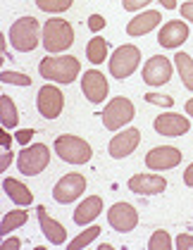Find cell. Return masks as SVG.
<instances>
[{"label":"cell","instance_id":"1","mask_svg":"<svg viewBox=\"0 0 193 250\" xmlns=\"http://www.w3.org/2000/svg\"><path fill=\"white\" fill-rule=\"evenodd\" d=\"M39 72L43 79H50L58 83H72L81 72V64L72 55H48L39 62Z\"/></svg>","mask_w":193,"mask_h":250},{"label":"cell","instance_id":"2","mask_svg":"<svg viewBox=\"0 0 193 250\" xmlns=\"http://www.w3.org/2000/svg\"><path fill=\"white\" fill-rule=\"evenodd\" d=\"M43 48L45 53H64L67 48H72L74 43V29L69 26V21L60 20V17H53V20L45 21L43 26Z\"/></svg>","mask_w":193,"mask_h":250},{"label":"cell","instance_id":"3","mask_svg":"<svg viewBox=\"0 0 193 250\" xmlns=\"http://www.w3.org/2000/svg\"><path fill=\"white\" fill-rule=\"evenodd\" d=\"M39 36H43V31L34 17H20L10 26V43L20 53H31L41 43Z\"/></svg>","mask_w":193,"mask_h":250},{"label":"cell","instance_id":"4","mask_svg":"<svg viewBox=\"0 0 193 250\" xmlns=\"http://www.w3.org/2000/svg\"><path fill=\"white\" fill-rule=\"evenodd\" d=\"M55 153L60 155V160H64L69 165H84V162L91 160L93 150H91V146L84 138L64 134L55 138Z\"/></svg>","mask_w":193,"mask_h":250},{"label":"cell","instance_id":"5","mask_svg":"<svg viewBox=\"0 0 193 250\" xmlns=\"http://www.w3.org/2000/svg\"><path fill=\"white\" fill-rule=\"evenodd\" d=\"M136 110H134V103L129 98H112L105 110H103V126L110 129V131H119L124 124H129L134 119Z\"/></svg>","mask_w":193,"mask_h":250},{"label":"cell","instance_id":"6","mask_svg":"<svg viewBox=\"0 0 193 250\" xmlns=\"http://www.w3.org/2000/svg\"><path fill=\"white\" fill-rule=\"evenodd\" d=\"M50 162V148L45 143H34L29 148H24L17 157V167H20L21 174L26 176H36L41 174Z\"/></svg>","mask_w":193,"mask_h":250},{"label":"cell","instance_id":"7","mask_svg":"<svg viewBox=\"0 0 193 250\" xmlns=\"http://www.w3.org/2000/svg\"><path fill=\"white\" fill-rule=\"evenodd\" d=\"M138 64H141V50L136 45H119L110 58V74L122 81L131 77Z\"/></svg>","mask_w":193,"mask_h":250},{"label":"cell","instance_id":"8","mask_svg":"<svg viewBox=\"0 0 193 250\" xmlns=\"http://www.w3.org/2000/svg\"><path fill=\"white\" fill-rule=\"evenodd\" d=\"M84 191H86V179H84V174L72 172V174H64L58 184H55L53 198H55L58 203H62V205H67V203H74Z\"/></svg>","mask_w":193,"mask_h":250},{"label":"cell","instance_id":"9","mask_svg":"<svg viewBox=\"0 0 193 250\" xmlns=\"http://www.w3.org/2000/svg\"><path fill=\"white\" fill-rule=\"evenodd\" d=\"M36 107L39 112L45 119H55L60 117L62 107H64V96L58 86H43L39 91V98H36Z\"/></svg>","mask_w":193,"mask_h":250},{"label":"cell","instance_id":"10","mask_svg":"<svg viewBox=\"0 0 193 250\" xmlns=\"http://www.w3.org/2000/svg\"><path fill=\"white\" fill-rule=\"evenodd\" d=\"M107 222H110V227L115 231H122V233H127V231H134L136 224H138V212L134 210V205H129V203H115L110 212H107Z\"/></svg>","mask_w":193,"mask_h":250},{"label":"cell","instance_id":"11","mask_svg":"<svg viewBox=\"0 0 193 250\" xmlns=\"http://www.w3.org/2000/svg\"><path fill=\"white\" fill-rule=\"evenodd\" d=\"M172 79V62L165 55H153L143 67V81L150 86H162Z\"/></svg>","mask_w":193,"mask_h":250},{"label":"cell","instance_id":"12","mask_svg":"<svg viewBox=\"0 0 193 250\" xmlns=\"http://www.w3.org/2000/svg\"><path fill=\"white\" fill-rule=\"evenodd\" d=\"M81 91H84V96L88 98L91 103L98 105V103H103L107 98L110 86H107V79L103 77V72L88 69V72H84V79H81Z\"/></svg>","mask_w":193,"mask_h":250},{"label":"cell","instance_id":"13","mask_svg":"<svg viewBox=\"0 0 193 250\" xmlns=\"http://www.w3.org/2000/svg\"><path fill=\"white\" fill-rule=\"evenodd\" d=\"M155 131L160 136H167V138H179V136H184L189 131V119L181 115H176V112H165V115L155 117L153 122Z\"/></svg>","mask_w":193,"mask_h":250},{"label":"cell","instance_id":"14","mask_svg":"<svg viewBox=\"0 0 193 250\" xmlns=\"http://www.w3.org/2000/svg\"><path fill=\"white\" fill-rule=\"evenodd\" d=\"M181 150H176L172 146H160V148H153L150 153L146 155V165L150 169H157V172H165V169H174L179 162H181Z\"/></svg>","mask_w":193,"mask_h":250},{"label":"cell","instance_id":"15","mask_svg":"<svg viewBox=\"0 0 193 250\" xmlns=\"http://www.w3.org/2000/svg\"><path fill=\"white\" fill-rule=\"evenodd\" d=\"M138 141H141V131H138V129H124L122 134L112 136L107 150H110V155H112L115 160H122V157H129V155L134 153Z\"/></svg>","mask_w":193,"mask_h":250},{"label":"cell","instance_id":"16","mask_svg":"<svg viewBox=\"0 0 193 250\" xmlns=\"http://www.w3.org/2000/svg\"><path fill=\"white\" fill-rule=\"evenodd\" d=\"M165 188H167V181L165 176H157V174H136L129 179V191L138 195H157Z\"/></svg>","mask_w":193,"mask_h":250},{"label":"cell","instance_id":"17","mask_svg":"<svg viewBox=\"0 0 193 250\" xmlns=\"http://www.w3.org/2000/svg\"><path fill=\"white\" fill-rule=\"evenodd\" d=\"M186 39H189V26H186L184 21L172 20L160 29L157 43H160L162 48H179L181 43H186Z\"/></svg>","mask_w":193,"mask_h":250},{"label":"cell","instance_id":"18","mask_svg":"<svg viewBox=\"0 0 193 250\" xmlns=\"http://www.w3.org/2000/svg\"><path fill=\"white\" fill-rule=\"evenodd\" d=\"M36 214H39V224H41V231L45 233V238H48L53 246H62V243L67 241V229H64L60 222H55L43 205L36 210Z\"/></svg>","mask_w":193,"mask_h":250},{"label":"cell","instance_id":"19","mask_svg":"<svg viewBox=\"0 0 193 250\" xmlns=\"http://www.w3.org/2000/svg\"><path fill=\"white\" fill-rule=\"evenodd\" d=\"M160 21H162V17H160V12H157V10L141 12L138 17H134V20L127 24V34H129V36H143V34L153 31Z\"/></svg>","mask_w":193,"mask_h":250},{"label":"cell","instance_id":"20","mask_svg":"<svg viewBox=\"0 0 193 250\" xmlns=\"http://www.w3.org/2000/svg\"><path fill=\"white\" fill-rule=\"evenodd\" d=\"M100 212H103V198L91 195V198H86V200L79 205L77 210H74V222H77L79 227H84V224H91V222L96 219Z\"/></svg>","mask_w":193,"mask_h":250},{"label":"cell","instance_id":"21","mask_svg":"<svg viewBox=\"0 0 193 250\" xmlns=\"http://www.w3.org/2000/svg\"><path fill=\"white\" fill-rule=\"evenodd\" d=\"M2 191L7 193V198L15 205H31V200H34V193L29 191L21 181H17V179H5L2 181Z\"/></svg>","mask_w":193,"mask_h":250},{"label":"cell","instance_id":"22","mask_svg":"<svg viewBox=\"0 0 193 250\" xmlns=\"http://www.w3.org/2000/svg\"><path fill=\"white\" fill-rule=\"evenodd\" d=\"M20 122V115H17V107L12 103L10 96H0V124L2 129H15Z\"/></svg>","mask_w":193,"mask_h":250},{"label":"cell","instance_id":"23","mask_svg":"<svg viewBox=\"0 0 193 250\" xmlns=\"http://www.w3.org/2000/svg\"><path fill=\"white\" fill-rule=\"evenodd\" d=\"M174 64L179 69V79L184 81V86L193 91V60L189 53H176L174 55Z\"/></svg>","mask_w":193,"mask_h":250},{"label":"cell","instance_id":"24","mask_svg":"<svg viewBox=\"0 0 193 250\" xmlns=\"http://www.w3.org/2000/svg\"><path fill=\"white\" fill-rule=\"evenodd\" d=\"M107 50H110L107 41H103L100 36L91 39L88 45H86V55H88V60H91L93 64H100L103 60H107Z\"/></svg>","mask_w":193,"mask_h":250},{"label":"cell","instance_id":"25","mask_svg":"<svg viewBox=\"0 0 193 250\" xmlns=\"http://www.w3.org/2000/svg\"><path fill=\"white\" fill-rule=\"evenodd\" d=\"M26 219H29V214L24 210H12V212H7L5 217H2V222H0V233H10V231H15V229H20L21 224H26Z\"/></svg>","mask_w":193,"mask_h":250},{"label":"cell","instance_id":"26","mask_svg":"<svg viewBox=\"0 0 193 250\" xmlns=\"http://www.w3.org/2000/svg\"><path fill=\"white\" fill-rule=\"evenodd\" d=\"M100 231H103L100 227H88L86 231H81V233H79L74 241H69V243H67V248H69V250L86 248V246H88V243H91L93 238H98V233H100Z\"/></svg>","mask_w":193,"mask_h":250},{"label":"cell","instance_id":"27","mask_svg":"<svg viewBox=\"0 0 193 250\" xmlns=\"http://www.w3.org/2000/svg\"><path fill=\"white\" fill-rule=\"evenodd\" d=\"M172 248V238H170V233L162 229H157L150 236V241H148V250H170Z\"/></svg>","mask_w":193,"mask_h":250},{"label":"cell","instance_id":"28","mask_svg":"<svg viewBox=\"0 0 193 250\" xmlns=\"http://www.w3.org/2000/svg\"><path fill=\"white\" fill-rule=\"evenodd\" d=\"M72 2L74 0H36V5H39V10L43 12H64V10H69L72 7Z\"/></svg>","mask_w":193,"mask_h":250},{"label":"cell","instance_id":"29","mask_svg":"<svg viewBox=\"0 0 193 250\" xmlns=\"http://www.w3.org/2000/svg\"><path fill=\"white\" fill-rule=\"evenodd\" d=\"M2 83H15V86H31V77L29 74H20V72H2L0 74Z\"/></svg>","mask_w":193,"mask_h":250},{"label":"cell","instance_id":"30","mask_svg":"<svg viewBox=\"0 0 193 250\" xmlns=\"http://www.w3.org/2000/svg\"><path fill=\"white\" fill-rule=\"evenodd\" d=\"M143 98H146L148 103H153V105H160V107H172V105H174V98L160 96V93H146Z\"/></svg>","mask_w":193,"mask_h":250},{"label":"cell","instance_id":"31","mask_svg":"<svg viewBox=\"0 0 193 250\" xmlns=\"http://www.w3.org/2000/svg\"><path fill=\"white\" fill-rule=\"evenodd\" d=\"M148 2H155V0H124V10H129V12H136V10L146 7Z\"/></svg>","mask_w":193,"mask_h":250},{"label":"cell","instance_id":"32","mask_svg":"<svg viewBox=\"0 0 193 250\" xmlns=\"http://www.w3.org/2000/svg\"><path fill=\"white\" fill-rule=\"evenodd\" d=\"M176 248H179V250H193V236H189V233H181V236L176 238Z\"/></svg>","mask_w":193,"mask_h":250},{"label":"cell","instance_id":"33","mask_svg":"<svg viewBox=\"0 0 193 250\" xmlns=\"http://www.w3.org/2000/svg\"><path fill=\"white\" fill-rule=\"evenodd\" d=\"M88 26H91V31H100V29L105 26V17H100V15H91V17H88Z\"/></svg>","mask_w":193,"mask_h":250},{"label":"cell","instance_id":"34","mask_svg":"<svg viewBox=\"0 0 193 250\" xmlns=\"http://www.w3.org/2000/svg\"><path fill=\"white\" fill-rule=\"evenodd\" d=\"M31 136H34V129H21V131H17V134H15V138H17V143L26 146V143L31 141Z\"/></svg>","mask_w":193,"mask_h":250},{"label":"cell","instance_id":"35","mask_svg":"<svg viewBox=\"0 0 193 250\" xmlns=\"http://www.w3.org/2000/svg\"><path fill=\"white\" fill-rule=\"evenodd\" d=\"M10 162H12V153H10V148H2V157H0V169H2V172H7Z\"/></svg>","mask_w":193,"mask_h":250},{"label":"cell","instance_id":"36","mask_svg":"<svg viewBox=\"0 0 193 250\" xmlns=\"http://www.w3.org/2000/svg\"><path fill=\"white\" fill-rule=\"evenodd\" d=\"M20 248H21L20 238H5L2 241V250H20Z\"/></svg>","mask_w":193,"mask_h":250},{"label":"cell","instance_id":"37","mask_svg":"<svg viewBox=\"0 0 193 250\" xmlns=\"http://www.w3.org/2000/svg\"><path fill=\"white\" fill-rule=\"evenodd\" d=\"M181 17L186 21H193V2H184L181 5Z\"/></svg>","mask_w":193,"mask_h":250},{"label":"cell","instance_id":"38","mask_svg":"<svg viewBox=\"0 0 193 250\" xmlns=\"http://www.w3.org/2000/svg\"><path fill=\"white\" fill-rule=\"evenodd\" d=\"M0 143H2V148H10V143H12V136L7 134V129H2V131H0Z\"/></svg>","mask_w":193,"mask_h":250},{"label":"cell","instance_id":"39","mask_svg":"<svg viewBox=\"0 0 193 250\" xmlns=\"http://www.w3.org/2000/svg\"><path fill=\"white\" fill-rule=\"evenodd\" d=\"M184 184H186V186H193V162L189 165V169L184 172Z\"/></svg>","mask_w":193,"mask_h":250},{"label":"cell","instance_id":"40","mask_svg":"<svg viewBox=\"0 0 193 250\" xmlns=\"http://www.w3.org/2000/svg\"><path fill=\"white\" fill-rule=\"evenodd\" d=\"M162 2V7H167V10H174L176 7V0H160Z\"/></svg>","mask_w":193,"mask_h":250},{"label":"cell","instance_id":"41","mask_svg":"<svg viewBox=\"0 0 193 250\" xmlns=\"http://www.w3.org/2000/svg\"><path fill=\"white\" fill-rule=\"evenodd\" d=\"M186 112H189V115L193 117V98H191V100H189V103H186Z\"/></svg>","mask_w":193,"mask_h":250}]
</instances>
